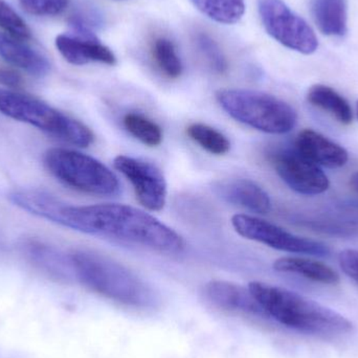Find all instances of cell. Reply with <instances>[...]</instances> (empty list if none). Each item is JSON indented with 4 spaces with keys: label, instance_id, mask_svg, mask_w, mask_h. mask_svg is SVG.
<instances>
[{
    "label": "cell",
    "instance_id": "cell-1",
    "mask_svg": "<svg viewBox=\"0 0 358 358\" xmlns=\"http://www.w3.org/2000/svg\"><path fill=\"white\" fill-rule=\"evenodd\" d=\"M21 210L73 231L140 246L162 254H178L182 238L152 215L126 204L69 206L48 192L19 189L8 196Z\"/></svg>",
    "mask_w": 358,
    "mask_h": 358
},
{
    "label": "cell",
    "instance_id": "cell-2",
    "mask_svg": "<svg viewBox=\"0 0 358 358\" xmlns=\"http://www.w3.org/2000/svg\"><path fill=\"white\" fill-rule=\"evenodd\" d=\"M248 289L267 317L290 329L322 338L355 330V324L344 315L296 292L262 282H252Z\"/></svg>",
    "mask_w": 358,
    "mask_h": 358
},
{
    "label": "cell",
    "instance_id": "cell-3",
    "mask_svg": "<svg viewBox=\"0 0 358 358\" xmlns=\"http://www.w3.org/2000/svg\"><path fill=\"white\" fill-rule=\"evenodd\" d=\"M76 279L92 292L134 308L159 306V294L136 273L113 259L88 250L69 254Z\"/></svg>",
    "mask_w": 358,
    "mask_h": 358
},
{
    "label": "cell",
    "instance_id": "cell-4",
    "mask_svg": "<svg viewBox=\"0 0 358 358\" xmlns=\"http://www.w3.org/2000/svg\"><path fill=\"white\" fill-rule=\"evenodd\" d=\"M0 111L67 144L85 148L94 141V132L85 124L29 94L0 90Z\"/></svg>",
    "mask_w": 358,
    "mask_h": 358
},
{
    "label": "cell",
    "instance_id": "cell-5",
    "mask_svg": "<svg viewBox=\"0 0 358 358\" xmlns=\"http://www.w3.org/2000/svg\"><path fill=\"white\" fill-rule=\"evenodd\" d=\"M216 99L236 121L265 134H287L298 121V115L289 104L266 92L225 88L217 92Z\"/></svg>",
    "mask_w": 358,
    "mask_h": 358
},
{
    "label": "cell",
    "instance_id": "cell-6",
    "mask_svg": "<svg viewBox=\"0 0 358 358\" xmlns=\"http://www.w3.org/2000/svg\"><path fill=\"white\" fill-rule=\"evenodd\" d=\"M44 165L63 185L96 196L120 193L119 179L94 157L71 149L52 148L44 155Z\"/></svg>",
    "mask_w": 358,
    "mask_h": 358
},
{
    "label": "cell",
    "instance_id": "cell-7",
    "mask_svg": "<svg viewBox=\"0 0 358 358\" xmlns=\"http://www.w3.org/2000/svg\"><path fill=\"white\" fill-rule=\"evenodd\" d=\"M258 10L267 33L279 43L301 54H313L319 42L310 25L283 0H258Z\"/></svg>",
    "mask_w": 358,
    "mask_h": 358
},
{
    "label": "cell",
    "instance_id": "cell-8",
    "mask_svg": "<svg viewBox=\"0 0 358 358\" xmlns=\"http://www.w3.org/2000/svg\"><path fill=\"white\" fill-rule=\"evenodd\" d=\"M235 231L245 239L264 244L275 250L292 254L326 257L330 254L326 244L294 235L286 229L250 215L237 214L231 218Z\"/></svg>",
    "mask_w": 358,
    "mask_h": 358
},
{
    "label": "cell",
    "instance_id": "cell-9",
    "mask_svg": "<svg viewBox=\"0 0 358 358\" xmlns=\"http://www.w3.org/2000/svg\"><path fill=\"white\" fill-rule=\"evenodd\" d=\"M268 157L278 176L294 191L303 195H319L329 187V179L319 166L303 157L294 147L275 149Z\"/></svg>",
    "mask_w": 358,
    "mask_h": 358
},
{
    "label": "cell",
    "instance_id": "cell-10",
    "mask_svg": "<svg viewBox=\"0 0 358 358\" xmlns=\"http://www.w3.org/2000/svg\"><path fill=\"white\" fill-rule=\"evenodd\" d=\"M113 166L131 183L136 199L145 208L163 210L167 202V181L157 166L128 155L115 157Z\"/></svg>",
    "mask_w": 358,
    "mask_h": 358
},
{
    "label": "cell",
    "instance_id": "cell-11",
    "mask_svg": "<svg viewBox=\"0 0 358 358\" xmlns=\"http://www.w3.org/2000/svg\"><path fill=\"white\" fill-rule=\"evenodd\" d=\"M212 189L223 201L257 214H267L271 208L268 194L250 179L227 178L215 181Z\"/></svg>",
    "mask_w": 358,
    "mask_h": 358
},
{
    "label": "cell",
    "instance_id": "cell-12",
    "mask_svg": "<svg viewBox=\"0 0 358 358\" xmlns=\"http://www.w3.org/2000/svg\"><path fill=\"white\" fill-rule=\"evenodd\" d=\"M206 298L215 306L245 317L266 319V315L255 300L250 289L227 281H210L204 287Z\"/></svg>",
    "mask_w": 358,
    "mask_h": 358
},
{
    "label": "cell",
    "instance_id": "cell-13",
    "mask_svg": "<svg viewBox=\"0 0 358 358\" xmlns=\"http://www.w3.org/2000/svg\"><path fill=\"white\" fill-rule=\"evenodd\" d=\"M294 148L315 165L329 169H338L348 162V152L342 146L310 129L300 132Z\"/></svg>",
    "mask_w": 358,
    "mask_h": 358
},
{
    "label": "cell",
    "instance_id": "cell-14",
    "mask_svg": "<svg viewBox=\"0 0 358 358\" xmlns=\"http://www.w3.org/2000/svg\"><path fill=\"white\" fill-rule=\"evenodd\" d=\"M56 46L63 58L73 65H85L92 62L115 65L117 63V58L110 48L98 39L59 35L56 38Z\"/></svg>",
    "mask_w": 358,
    "mask_h": 358
},
{
    "label": "cell",
    "instance_id": "cell-15",
    "mask_svg": "<svg viewBox=\"0 0 358 358\" xmlns=\"http://www.w3.org/2000/svg\"><path fill=\"white\" fill-rule=\"evenodd\" d=\"M0 56L13 66L35 77H44L50 71L46 57L27 45L24 40L17 39L8 34L0 33Z\"/></svg>",
    "mask_w": 358,
    "mask_h": 358
},
{
    "label": "cell",
    "instance_id": "cell-16",
    "mask_svg": "<svg viewBox=\"0 0 358 358\" xmlns=\"http://www.w3.org/2000/svg\"><path fill=\"white\" fill-rule=\"evenodd\" d=\"M311 12L324 35L341 37L348 31L347 0H313Z\"/></svg>",
    "mask_w": 358,
    "mask_h": 358
},
{
    "label": "cell",
    "instance_id": "cell-17",
    "mask_svg": "<svg viewBox=\"0 0 358 358\" xmlns=\"http://www.w3.org/2000/svg\"><path fill=\"white\" fill-rule=\"evenodd\" d=\"M273 268L280 273H294L325 285H336L340 282V275L334 269L310 259L284 257L275 261Z\"/></svg>",
    "mask_w": 358,
    "mask_h": 358
},
{
    "label": "cell",
    "instance_id": "cell-18",
    "mask_svg": "<svg viewBox=\"0 0 358 358\" xmlns=\"http://www.w3.org/2000/svg\"><path fill=\"white\" fill-rule=\"evenodd\" d=\"M25 250L35 264L59 280L75 278L69 255L64 256L55 248L35 241L25 244Z\"/></svg>",
    "mask_w": 358,
    "mask_h": 358
},
{
    "label": "cell",
    "instance_id": "cell-19",
    "mask_svg": "<svg viewBox=\"0 0 358 358\" xmlns=\"http://www.w3.org/2000/svg\"><path fill=\"white\" fill-rule=\"evenodd\" d=\"M307 99L313 106L327 111L340 123L349 125L352 122L353 115L350 105L329 86L322 85V84L313 86L308 90Z\"/></svg>",
    "mask_w": 358,
    "mask_h": 358
},
{
    "label": "cell",
    "instance_id": "cell-20",
    "mask_svg": "<svg viewBox=\"0 0 358 358\" xmlns=\"http://www.w3.org/2000/svg\"><path fill=\"white\" fill-rule=\"evenodd\" d=\"M192 3L212 20L223 24L239 22L245 12L244 0H191Z\"/></svg>",
    "mask_w": 358,
    "mask_h": 358
},
{
    "label": "cell",
    "instance_id": "cell-21",
    "mask_svg": "<svg viewBox=\"0 0 358 358\" xmlns=\"http://www.w3.org/2000/svg\"><path fill=\"white\" fill-rule=\"evenodd\" d=\"M151 57L155 65L165 77L178 79L183 67L173 41L167 37L155 38L151 44Z\"/></svg>",
    "mask_w": 358,
    "mask_h": 358
},
{
    "label": "cell",
    "instance_id": "cell-22",
    "mask_svg": "<svg viewBox=\"0 0 358 358\" xmlns=\"http://www.w3.org/2000/svg\"><path fill=\"white\" fill-rule=\"evenodd\" d=\"M123 124L134 138L146 146L157 147L163 142L164 134L161 126L142 113H127L124 117Z\"/></svg>",
    "mask_w": 358,
    "mask_h": 358
},
{
    "label": "cell",
    "instance_id": "cell-23",
    "mask_svg": "<svg viewBox=\"0 0 358 358\" xmlns=\"http://www.w3.org/2000/svg\"><path fill=\"white\" fill-rule=\"evenodd\" d=\"M187 134L206 152L224 155L231 149V143L224 134L206 124L194 123L187 128Z\"/></svg>",
    "mask_w": 358,
    "mask_h": 358
},
{
    "label": "cell",
    "instance_id": "cell-24",
    "mask_svg": "<svg viewBox=\"0 0 358 358\" xmlns=\"http://www.w3.org/2000/svg\"><path fill=\"white\" fill-rule=\"evenodd\" d=\"M195 44L202 58L208 63L213 71L217 73H227L229 63L218 43L206 33H198L195 36Z\"/></svg>",
    "mask_w": 358,
    "mask_h": 358
},
{
    "label": "cell",
    "instance_id": "cell-25",
    "mask_svg": "<svg viewBox=\"0 0 358 358\" xmlns=\"http://www.w3.org/2000/svg\"><path fill=\"white\" fill-rule=\"evenodd\" d=\"M0 29L17 39L29 40L31 38V29L27 23L3 0H0Z\"/></svg>",
    "mask_w": 358,
    "mask_h": 358
},
{
    "label": "cell",
    "instance_id": "cell-26",
    "mask_svg": "<svg viewBox=\"0 0 358 358\" xmlns=\"http://www.w3.org/2000/svg\"><path fill=\"white\" fill-rule=\"evenodd\" d=\"M27 13L36 16H56L69 6V0H19Z\"/></svg>",
    "mask_w": 358,
    "mask_h": 358
},
{
    "label": "cell",
    "instance_id": "cell-27",
    "mask_svg": "<svg viewBox=\"0 0 358 358\" xmlns=\"http://www.w3.org/2000/svg\"><path fill=\"white\" fill-rule=\"evenodd\" d=\"M341 268L358 284V250H343L338 256Z\"/></svg>",
    "mask_w": 358,
    "mask_h": 358
},
{
    "label": "cell",
    "instance_id": "cell-28",
    "mask_svg": "<svg viewBox=\"0 0 358 358\" xmlns=\"http://www.w3.org/2000/svg\"><path fill=\"white\" fill-rule=\"evenodd\" d=\"M0 83L8 87H20L22 85V78L12 69H0Z\"/></svg>",
    "mask_w": 358,
    "mask_h": 358
},
{
    "label": "cell",
    "instance_id": "cell-29",
    "mask_svg": "<svg viewBox=\"0 0 358 358\" xmlns=\"http://www.w3.org/2000/svg\"><path fill=\"white\" fill-rule=\"evenodd\" d=\"M351 187H353L355 192L358 193V172L357 173L353 174L352 178H351Z\"/></svg>",
    "mask_w": 358,
    "mask_h": 358
},
{
    "label": "cell",
    "instance_id": "cell-30",
    "mask_svg": "<svg viewBox=\"0 0 358 358\" xmlns=\"http://www.w3.org/2000/svg\"><path fill=\"white\" fill-rule=\"evenodd\" d=\"M357 117H358V103H357Z\"/></svg>",
    "mask_w": 358,
    "mask_h": 358
}]
</instances>
